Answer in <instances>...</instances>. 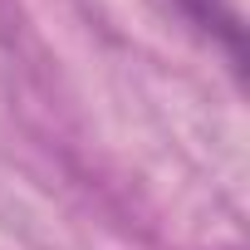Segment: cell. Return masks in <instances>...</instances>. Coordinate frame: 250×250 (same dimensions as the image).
Segmentation results:
<instances>
[{"instance_id":"obj_1","label":"cell","mask_w":250,"mask_h":250,"mask_svg":"<svg viewBox=\"0 0 250 250\" xmlns=\"http://www.w3.org/2000/svg\"><path fill=\"white\" fill-rule=\"evenodd\" d=\"M167 10L182 25H191L211 49H221L235 74H245V25L230 10V0H167Z\"/></svg>"}]
</instances>
